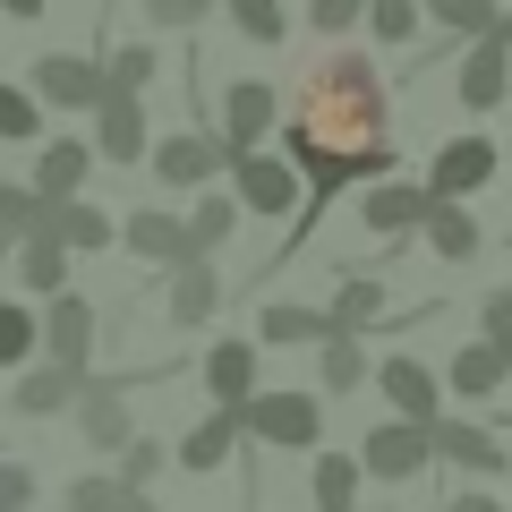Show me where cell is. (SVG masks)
<instances>
[{
  "label": "cell",
  "mask_w": 512,
  "mask_h": 512,
  "mask_svg": "<svg viewBox=\"0 0 512 512\" xmlns=\"http://www.w3.org/2000/svg\"><path fill=\"white\" fill-rule=\"evenodd\" d=\"M222 299H231V282L214 274V256H188V265L163 274V325L171 333H205L222 316Z\"/></svg>",
  "instance_id": "obj_12"
},
{
  "label": "cell",
  "mask_w": 512,
  "mask_h": 512,
  "mask_svg": "<svg viewBox=\"0 0 512 512\" xmlns=\"http://www.w3.org/2000/svg\"><path fill=\"white\" fill-rule=\"evenodd\" d=\"M86 120H94V154H103V163H146V154H154V111H146V94L111 86Z\"/></svg>",
  "instance_id": "obj_13"
},
{
  "label": "cell",
  "mask_w": 512,
  "mask_h": 512,
  "mask_svg": "<svg viewBox=\"0 0 512 512\" xmlns=\"http://www.w3.org/2000/svg\"><path fill=\"white\" fill-rule=\"evenodd\" d=\"M43 359L94 367V299L86 291H52L43 299Z\"/></svg>",
  "instance_id": "obj_20"
},
{
  "label": "cell",
  "mask_w": 512,
  "mask_h": 512,
  "mask_svg": "<svg viewBox=\"0 0 512 512\" xmlns=\"http://www.w3.org/2000/svg\"><path fill=\"white\" fill-rule=\"evenodd\" d=\"M26 86H35L52 111H94L111 94V60L103 52H43L35 69H26Z\"/></svg>",
  "instance_id": "obj_10"
},
{
  "label": "cell",
  "mask_w": 512,
  "mask_h": 512,
  "mask_svg": "<svg viewBox=\"0 0 512 512\" xmlns=\"http://www.w3.org/2000/svg\"><path fill=\"white\" fill-rule=\"evenodd\" d=\"M239 419H248V444H265V453H325V393L282 384V393H256Z\"/></svg>",
  "instance_id": "obj_2"
},
{
  "label": "cell",
  "mask_w": 512,
  "mask_h": 512,
  "mask_svg": "<svg viewBox=\"0 0 512 512\" xmlns=\"http://www.w3.org/2000/svg\"><path fill=\"white\" fill-rule=\"evenodd\" d=\"M137 9H146L154 35H197V26L222 9V0H137Z\"/></svg>",
  "instance_id": "obj_39"
},
{
  "label": "cell",
  "mask_w": 512,
  "mask_h": 512,
  "mask_svg": "<svg viewBox=\"0 0 512 512\" xmlns=\"http://www.w3.org/2000/svg\"><path fill=\"white\" fill-rule=\"evenodd\" d=\"M427 26L436 35H487V26H504V0H427Z\"/></svg>",
  "instance_id": "obj_36"
},
{
  "label": "cell",
  "mask_w": 512,
  "mask_h": 512,
  "mask_svg": "<svg viewBox=\"0 0 512 512\" xmlns=\"http://www.w3.org/2000/svg\"><path fill=\"white\" fill-rule=\"evenodd\" d=\"M43 222H52V197H35V180H0V248H18Z\"/></svg>",
  "instance_id": "obj_33"
},
{
  "label": "cell",
  "mask_w": 512,
  "mask_h": 512,
  "mask_svg": "<svg viewBox=\"0 0 512 512\" xmlns=\"http://www.w3.org/2000/svg\"><path fill=\"white\" fill-rule=\"evenodd\" d=\"M436 461H444V470H461V478H504L512 470L504 436L478 427V419H436Z\"/></svg>",
  "instance_id": "obj_18"
},
{
  "label": "cell",
  "mask_w": 512,
  "mask_h": 512,
  "mask_svg": "<svg viewBox=\"0 0 512 512\" xmlns=\"http://www.w3.org/2000/svg\"><path fill=\"white\" fill-rule=\"evenodd\" d=\"M256 367H265V342H239V333H222V342L197 350V384L214 410H248L265 384H256Z\"/></svg>",
  "instance_id": "obj_11"
},
{
  "label": "cell",
  "mask_w": 512,
  "mask_h": 512,
  "mask_svg": "<svg viewBox=\"0 0 512 512\" xmlns=\"http://www.w3.org/2000/svg\"><path fill=\"white\" fill-rule=\"evenodd\" d=\"M504 35H512V9H504Z\"/></svg>",
  "instance_id": "obj_48"
},
{
  "label": "cell",
  "mask_w": 512,
  "mask_h": 512,
  "mask_svg": "<svg viewBox=\"0 0 512 512\" xmlns=\"http://www.w3.org/2000/svg\"><path fill=\"white\" fill-rule=\"evenodd\" d=\"M282 111H291V103H282L274 77H222V86H214V128H222V146H231V163H239L248 146L274 137Z\"/></svg>",
  "instance_id": "obj_4"
},
{
  "label": "cell",
  "mask_w": 512,
  "mask_h": 512,
  "mask_svg": "<svg viewBox=\"0 0 512 512\" xmlns=\"http://www.w3.org/2000/svg\"><path fill=\"white\" fill-rule=\"evenodd\" d=\"M69 427L94 444L103 461H120L128 444H137V419H128V384H111V376H94L86 393H77V410H69Z\"/></svg>",
  "instance_id": "obj_14"
},
{
  "label": "cell",
  "mask_w": 512,
  "mask_h": 512,
  "mask_svg": "<svg viewBox=\"0 0 512 512\" xmlns=\"http://www.w3.org/2000/svg\"><path fill=\"white\" fill-rule=\"evenodd\" d=\"M94 163H103V154H94V137H43L26 180H35V197H52V205H60V197H86Z\"/></svg>",
  "instance_id": "obj_19"
},
{
  "label": "cell",
  "mask_w": 512,
  "mask_h": 512,
  "mask_svg": "<svg viewBox=\"0 0 512 512\" xmlns=\"http://www.w3.org/2000/svg\"><path fill=\"white\" fill-rule=\"evenodd\" d=\"M26 359H43V308L0 299V376H18Z\"/></svg>",
  "instance_id": "obj_31"
},
{
  "label": "cell",
  "mask_w": 512,
  "mask_h": 512,
  "mask_svg": "<svg viewBox=\"0 0 512 512\" xmlns=\"http://www.w3.org/2000/svg\"><path fill=\"white\" fill-rule=\"evenodd\" d=\"M444 512H504V495H487V487H470V495H453Z\"/></svg>",
  "instance_id": "obj_44"
},
{
  "label": "cell",
  "mask_w": 512,
  "mask_h": 512,
  "mask_svg": "<svg viewBox=\"0 0 512 512\" xmlns=\"http://www.w3.org/2000/svg\"><path fill=\"white\" fill-rule=\"evenodd\" d=\"M367 35H376L384 52L419 43V35H427V0H367Z\"/></svg>",
  "instance_id": "obj_35"
},
{
  "label": "cell",
  "mask_w": 512,
  "mask_h": 512,
  "mask_svg": "<svg viewBox=\"0 0 512 512\" xmlns=\"http://www.w3.org/2000/svg\"><path fill=\"white\" fill-rule=\"evenodd\" d=\"M222 18H231V35H248V43H291V9L282 0H222Z\"/></svg>",
  "instance_id": "obj_34"
},
{
  "label": "cell",
  "mask_w": 512,
  "mask_h": 512,
  "mask_svg": "<svg viewBox=\"0 0 512 512\" xmlns=\"http://www.w3.org/2000/svg\"><path fill=\"white\" fill-rule=\"evenodd\" d=\"M239 444H248V419H239V410H205V419H197V427H188V436H180V444H171V461H180V470H188V478H214V470H222V461H231V453H239Z\"/></svg>",
  "instance_id": "obj_22"
},
{
  "label": "cell",
  "mask_w": 512,
  "mask_h": 512,
  "mask_svg": "<svg viewBox=\"0 0 512 512\" xmlns=\"http://www.w3.org/2000/svg\"><path fill=\"white\" fill-rule=\"evenodd\" d=\"M43 94L18 86V77H0V146H43Z\"/></svg>",
  "instance_id": "obj_32"
},
{
  "label": "cell",
  "mask_w": 512,
  "mask_h": 512,
  "mask_svg": "<svg viewBox=\"0 0 512 512\" xmlns=\"http://www.w3.org/2000/svg\"><path fill=\"white\" fill-rule=\"evenodd\" d=\"M504 384H512V350L487 342V333H478V342H461L453 359H444V393H461V402H495Z\"/></svg>",
  "instance_id": "obj_21"
},
{
  "label": "cell",
  "mask_w": 512,
  "mask_h": 512,
  "mask_svg": "<svg viewBox=\"0 0 512 512\" xmlns=\"http://www.w3.org/2000/svg\"><path fill=\"white\" fill-rule=\"evenodd\" d=\"M52 231L69 239L77 256H103L111 239H120V214H111V205H94V197H60V205H52Z\"/></svg>",
  "instance_id": "obj_28"
},
{
  "label": "cell",
  "mask_w": 512,
  "mask_h": 512,
  "mask_svg": "<svg viewBox=\"0 0 512 512\" xmlns=\"http://www.w3.org/2000/svg\"><path fill=\"white\" fill-rule=\"evenodd\" d=\"M128 504V478L120 470H86L77 487H60V512H120Z\"/></svg>",
  "instance_id": "obj_37"
},
{
  "label": "cell",
  "mask_w": 512,
  "mask_h": 512,
  "mask_svg": "<svg viewBox=\"0 0 512 512\" xmlns=\"http://www.w3.org/2000/svg\"><path fill=\"white\" fill-rule=\"evenodd\" d=\"M120 512H163V504H154V487H128V504Z\"/></svg>",
  "instance_id": "obj_46"
},
{
  "label": "cell",
  "mask_w": 512,
  "mask_h": 512,
  "mask_svg": "<svg viewBox=\"0 0 512 512\" xmlns=\"http://www.w3.org/2000/svg\"><path fill=\"white\" fill-rule=\"evenodd\" d=\"M504 180V146L495 137H478V128H461V137H444L436 154H427V197H461L470 205L478 188Z\"/></svg>",
  "instance_id": "obj_6"
},
{
  "label": "cell",
  "mask_w": 512,
  "mask_h": 512,
  "mask_svg": "<svg viewBox=\"0 0 512 512\" xmlns=\"http://www.w3.org/2000/svg\"><path fill=\"white\" fill-rule=\"evenodd\" d=\"M367 376H376V367H367V333H325V342H316V393H325V402L359 393Z\"/></svg>",
  "instance_id": "obj_25"
},
{
  "label": "cell",
  "mask_w": 512,
  "mask_h": 512,
  "mask_svg": "<svg viewBox=\"0 0 512 512\" xmlns=\"http://www.w3.org/2000/svg\"><path fill=\"white\" fill-rule=\"evenodd\" d=\"M419 239H427V256H436V265H470V256L487 248V231H478V214H470L461 197H427Z\"/></svg>",
  "instance_id": "obj_23"
},
{
  "label": "cell",
  "mask_w": 512,
  "mask_h": 512,
  "mask_svg": "<svg viewBox=\"0 0 512 512\" xmlns=\"http://www.w3.org/2000/svg\"><path fill=\"white\" fill-rule=\"evenodd\" d=\"M350 512H393V504H350Z\"/></svg>",
  "instance_id": "obj_47"
},
{
  "label": "cell",
  "mask_w": 512,
  "mask_h": 512,
  "mask_svg": "<svg viewBox=\"0 0 512 512\" xmlns=\"http://www.w3.org/2000/svg\"><path fill=\"white\" fill-rule=\"evenodd\" d=\"M359 461H367V478H376V487H410V478L436 470V427L393 410V419H376V427L359 436Z\"/></svg>",
  "instance_id": "obj_5"
},
{
  "label": "cell",
  "mask_w": 512,
  "mask_h": 512,
  "mask_svg": "<svg viewBox=\"0 0 512 512\" xmlns=\"http://www.w3.org/2000/svg\"><path fill=\"white\" fill-rule=\"evenodd\" d=\"M35 487H43V478L26 470V461H0V512H26V504H35Z\"/></svg>",
  "instance_id": "obj_43"
},
{
  "label": "cell",
  "mask_w": 512,
  "mask_h": 512,
  "mask_svg": "<svg viewBox=\"0 0 512 512\" xmlns=\"http://www.w3.org/2000/svg\"><path fill=\"white\" fill-rule=\"evenodd\" d=\"M453 94H461V111H504V94H512V35L504 26H487V35H470L461 43V69H453Z\"/></svg>",
  "instance_id": "obj_8"
},
{
  "label": "cell",
  "mask_w": 512,
  "mask_h": 512,
  "mask_svg": "<svg viewBox=\"0 0 512 512\" xmlns=\"http://www.w3.org/2000/svg\"><path fill=\"white\" fill-rule=\"evenodd\" d=\"M154 180H163V197H197V188H214L222 171H231V146H222V128L197 120V128H171V137H154Z\"/></svg>",
  "instance_id": "obj_3"
},
{
  "label": "cell",
  "mask_w": 512,
  "mask_h": 512,
  "mask_svg": "<svg viewBox=\"0 0 512 512\" xmlns=\"http://www.w3.org/2000/svg\"><path fill=\"white\" fill-rule=\"evenodd\" d=\"M120 248L171 274V265H188V214H171V205H128L120 214Z\"/></svg>",
  "instance_id": "obj_16"
},
{
  "label": "cell",
  "mask_w": 512,
  "mask_h": 512,
  "mask_svg": "<svg viewBox=\"0 0 512 512\" xmlns=\"http://www.w3.org/2000/svg\"><path fill=\"white\" fill-rule=\"evenodd\" d=\"M282 120L308 128V137H325V146H384V120H393L384 69H376L367 52H325Z\"/></svg>",
  "instance_id": "obj_1"
},
{
  "label": "cell",
  "mask_w": 512,
  "mask_h": 512,
  "mask_svg": "<svg viewBox=\"0 0 512 512\" xmlns=\"http://www.w3.org/2000/svg\"><path fill=\"white\" fill-rule=\"evenodd\" d=\"M333 333V308H308V299H265V316H256V342L265 350H291V342H325Z\"/></svg>",
  "instance_id": "obj_26"
},
{
  "label": "cell",
  "mask_w": 512,
  "mask_h": 512,
  "mask_svg": "<svg viewBox=\"0 0 512 512\" xmlns=\"http://www.w3.org/2000/svg\"><path fill=\"white\" fill-rule=\"evenodd\" d=\"M239 214H248V205H239L231 188H197V205H188V256H222V239L239 231Z\"/></svg>",
  "instance_id": "obj_29"
},
{
  "label": "cell",
  "mask_w": 512,
  "mask_h": 512,
  "mask_svg": "<svg viewBox=\"0 0 512 512\" xmlns=\"http://www.w3.org/2000/svg\"><path fill=\"white\" fill-rule=\"evenodd\" d=\"M111 86H128V94H146L154 77H163V43H111Z\"/></svg>",
  "instance_id": "obj_38"
},
{
  "label": "cell",
  "mask_w": 512,
  "mask_h": 512,
  "mask_svg": "<svg viewBox=\"0 0 512 512\" xmlns=\"http://www.w3.org/2000/svg\"><path fill=\"white\" fill-rule=\"evenodd\" d=\"M69 265H77V248L52 231V222L18 239V282H26V299H52V291H69Z\"/></svg>",
  "instance_id": "obj_24"
},
{
  "label": "cell",
  "mask_w": 512,
  "mask_h": 512,
  "mask_svg": "<svg viewBox=\"0 0 512 512\" xmlns=\"http://www.w3.org/2000/svg\"><path fill=\"white\" fill-rule=\"evenodd\" d=\"M231 197L248 205V214H299V197H308V180H299V163L282 146H248L231 163Z\"/></svg>",
  "instance_id": "obj_7"
},
{
  "label": "cell",
  "mask_w": 512,
  "mask_h": 512,
  "mask_svg": "<svg viewBox=\"0 0 512 512\" xmlns=\"http://www.w3.org/2000/svg\"><path fill=\"white\" fill-rule=\"evenodd\" d=\"M43 9H52V0H0V18H18V26H35Z\"/></svg>",
  "instance_id": "obj_45"
},
{
  "label": "cell",
  "mask_w": 512,
  "mask_h": 512,
  "mask_svg": "<svg viewBox=\"0 0 512 512\" xmlns=\"http://www.w3.org/2000/svg\"><path fill=\"white\" fill-rule=\"evenodd\" d=\"M86 384H94V367H69V359H26L18 376H9V419H69Z\"/></svg>",
  "instance_id": "obj_9"
},
{
  "label": "cell",
  "mask_w": 512,
  "mask_h": 512,
  "mask_svg": "<svg viewBox=\"0 0 512 512\" xmlns=\"http://www.w3.org/2000/svg\"><path fill=\"white\" fill-rule=\"evenodd\" d=\"M308 495H316V512H350V504L367 495V461H359V453H316Z\"/></svg>",
  "instance_id": "obj_30"
},
{
  "label": "cell",
  "mask_w": 512,
  "mask_h": 512,
  "mask_svg": "<svg viewBox=\"0 0 512 512\" xmlns=\"http://www.w3.org/2000/svg\"><path fill=\"white\" fill-rule=\"evenodd\" d=\"M478 333L512 350V282H504V291H487V299H478Z\"/></svg>",
  "instance_id": "obj_42"
},
{
  "label": "cell",
  "mask_w": 512,
  "mask_h": 512,
  "mask_svg": "<svg viewBox=\"0 0 512 512\" xmlns=\"http://www.w3.org/2000/svg\"><path fill=\"white\" fill-rule=\"evenodd\" d=\"M427 222V180L410 188V180H367L359 188V231L367 239H410Z\"/></svg>",
  "instance_id": "obj_17"
},
{
  "label": "cell",
  "mask_w": 512,
  "mask_h": 512,
  "mask_svg": "<svg viewBox=\"0 0 512 512\" xmlns=\"http://www.w3.org/2000/svg\"><path fill=\"white\" fill-rule=\"evenodd\" d=\"M384 308H393L384 274H333V333H367V325H384Z\"/></svg>",
  "instance_id": "obj_27"
},
{
  "label": "cell",
  "mask_w": 512,
  "mask_h": 512,
  "mask_svg": "<svg viewBox=\"0 0 512 512\" xmlns=\"http://www.w3.org/2000/svg\"><path fill=\"white\" fill-rule=\"evenodd\" d=\"M163 461H171L163 436H137V444L120 453V478H128V487H154V478H163Z\"/></svg>",
  "instance_id": "obj_40"
},
{
  "label": "cell",
  "mask_w": 512,
  "mask_h": 512,
  "mask_svg": "<svg viewBox=\"0 0 512 512\" xmlns=\"http://www.w3.org/2000/svg\"><path fill=\"white\" fill-rule=\"evenodd\" d=\"M308 512H316V504H308Z\"/></svg>",
  "instance_id": "obj_49"
},
{
  "label": "cell",
  "mask_w": 512,
  "mask_h": 512,
  "mask_svg": "<svg viewBox=\"0 0 512 512\" xmlns=\"http://www.w3.org/2000/svg\"><path fill=\"white\" fill-rule=\"evenodd\" d=\"M359 18H367V0H308V26H316V35H350Z\"/></svg>",
  "instance_id": "obj_41"
},
{
  "label": "cell",
  "mask_w": 512,
  "mask_h": 512,
  "mask_svg": "<svg viewBox=\"0 0 512 512\" xmlns=\"http://www.w3.org/2000/svg\"><path fill=\"white\" fill-rule=\"evenodd\" d=\"M376 393L402 410V419H427V427L444 419V376L419 359V350H384L376 359Z\"/></svg>",
  "instance_id": "obj_15"
}]
</instances>
